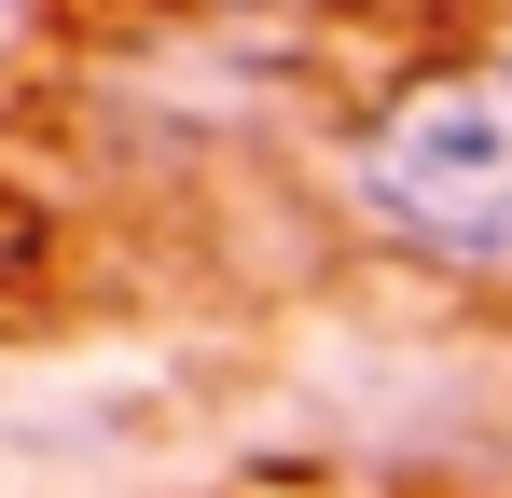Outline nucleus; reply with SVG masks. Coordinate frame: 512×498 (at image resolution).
Returning a JSON list of instances; mask_svg holds the SVG:
<instances>
[{"instance_id":"obj_2","label":"nucleus","mask_w":512,"mask_h":498,"mask_svg":"<svg viewBox=\"0 0 512 498\" xmlns=\"http://www.w3.org/2000/svg\"><path fill=\"white\" fill-rule=\"evenodd\" d=\"M28 28H42V0H0V70L28 56Z\"/></svg>"},{"instance_id":"obj_3","label":"nucleus","mask_w":512,"mask_h":498,"mask_svg":"<svg viewBox=\"0 0 512 498\" xmlns=\"http://www.w3.org/2000/svg\"><path fill=\"white\" fill-rule=\"evenodd\" d=\"M222 14H319V0H222Z\"/></svg>"},{"instance_id":"obj_1","label":"nucleus","mask_w":512,"mask_h":498,"mask_svg":"<svg viewBox=\"0 0 512 498\" xmlns=\"http://www.w3.org/2000/svg\"><path fill=\"white\" fill-rule=\"evenodd\" d=\"M346 222L443 277H512V42L416 56L346 111Z\"/></svg>"}]
</instances>
